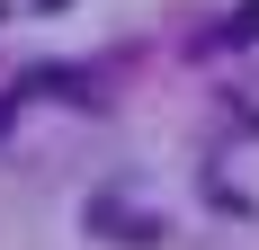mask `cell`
Instances as JSON below:
<instances>
[{
  "label": "cell",
  "mask_w": 259,
  "mask_h": 250,
  "mask_svg": "<svg viewBox=\"0 0 259 250\" xmlns=\"http://www.w3.org/2000/svg\"><path fill=\"white\" fill-rule=\"evenodd\" d=\"M90 232H99V241H125V250H152L161 241V215H134L125 197H99L90 205Z\"/></svg>",
  "instance_id": "cell-1"
},
{
  "label": "cell",
  "mask_w": 259,
  "mask_h": 250,
  "mask_svg": "<svg viewBox=\"0 0 259 250\" xmlns=\"http://www.w3.org/2000/svg\"><path fill=\"white\" fill-rule=\"evenodd\" d=\"M224 45H259V0H250V9H233V18H224Z\"/></svg>",
  "instance_id": "cell-2"
}]
</instances>
